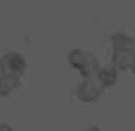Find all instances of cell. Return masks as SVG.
<instances>
[{
    "label": "cell",
    "mask_w": 135,
    "mask_h": 131,
    "mask_svg": "<svg viewBox=\"0 0 135 131\" xmlns=\"http://www.w3.org/2000/svg\"><path fill=\"white\" fill-rule=\"evenodd\" d=\"M2 73H12L20 76L26 69V60L17 52H8L0 60Z\"/></svg>",
    "instance_id": "6da1fadb"
},
{
    "label": "cell",
    "mask_w": 135,
    "mask_h": 131,
    "mask_svg": "<svg viewBox=\"0 0 135 131\" xmlns=\"http://www.w3.org/2000/svg\"><path fill=\"white\" fill-rule=\"evenodd\" d=\"M20 85V76L12 73H0V96H8Z\"/></svg>",
    "instance_id": "7a4b0ae2"
},
{
    "label": "cell",
    "mask_w": 135,
    "mask_h": 131,
    "mask_svg": "<svg viewBox=\"0 0 135 131\" xmlns=\"http://www.w3.org/2000/svg\"><path fill=\"white\" fill-rule=\"evenodd\" d=\"M0 131H12V127L5 124V122H2V124H0Z\"/></svg>",
    "instance_id": "3957f363"
}]
</instances>
